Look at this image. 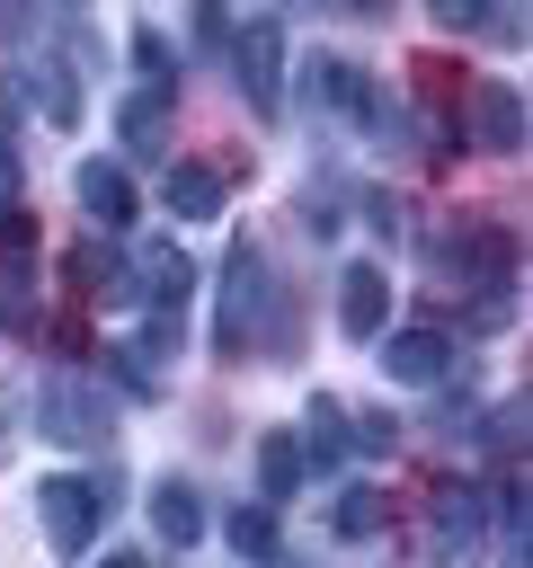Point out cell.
Returning <instances> with one entry per match:
<instances>
[{"instance_id":"1","label":"cell","mask_w":533,"mask_h":568,"mask_svg":"<svg viewBox=\"0 0 533 568\" xmlns=\"http://www.w3.org/2000/svg\"><path fill=\"white\" fill-rule=\"evenodd\" d=\"M258 320H266V257L258 240H231V266H222V311H213V355H249L258 346Z\"/></svg>"},{"instance_id":"2","label":"cell","mask_w":533,"mask_h":568,"mask_svg":"<svg viewBox=\"0 0 533 568\" xmlns=\"http://www.w3.org/2000/svg\"><path fill=\"white\" fill-rule=\"evenodd\" d=\"M489 488H471V479H453V488H435V541H426V559L435 568H480V550H489Z\"/></svg>"},{"instance_id":"3","label":"cell","mask_w":533,"mask_h":568,"mask_svg":"<svg viewBox=\"0 0 533 568\" xmlns=\"http://www.w3.org/2000/svg\"><path fill=\"white\" fill-rule=\"evenodd\" d=\"M98 515H107V488H98V479H62V470H53V479L36 488V524H44V541H53L62 559L98 541Z\"/></svg>"},{"instance_id":"4","label":"cell","mask_w":533,"mask_h":568,"mask_svg":"<svg viewBox=\"0 0 533 568\" xmlns=\"http://www.w3.org/2000/svg\"><path fill=\"white\" fill-rule=\"evenodd\" d=\"M231 71H240V98L249 106H275L284 98V27L275 18H240L231 27Z\"/></svg>"},{"instance_id":"5","label":"cell","mask_w":533,"mask_h":568,"mask_svg":"<svg viewBox=\"0 0 533 568\" xmlns=\"http://www.w3.org/2000/svg\"><path fill=\"white\" fill-rule=\"evenodd\" d=\"M107 426H115V399H107L98 382H80V373H53V390H44V435H53V444H107Z\"/></svg>"},{"instance_id":"6","label":"cell","mask_w":533,"mask_h":568,"mask_svg":"<svg viewBox=\"0 0 533 568\" xmlns=\"http://www.w3.org/2000/svg\"><path fill=\"white\" fill-rule=\"evenodd\" d=\"M338 328H346V337H382V328H391V275H382L373 257H355V266L338 275Z\"/></svg>"},{"instance_id":"7","label":"cell","mask_w":533,"mask_h":568,"mask_svg":"<svg viewBox=\"0 0 533 568\" xmlns=\"http://www.w3.org/2000/svg\"><path fill=\"white\" fill-rule=\"evenodd\" d=\"M471 142L480 151H524V98H515V80H480L471 89Z\"/></svg>"},{"instance_id":"8","label":"cell","mask_w":533,"mask_h":568,"mask_svg":"<svg viewBox=\"0 0 533 568\" xmlns=\"http://www.w3.org/2000/svg\"><path fill=\"white\" fill-rule=\"evenodd\" d=\"M124 275H142L151 311H169V320H178V311H187V293H195V266H187V248H169V240H142Z\"/></svg>"},{"instance_id":"9","label":"cell","mask_w":533,"mask_h":568,"mask_svg":"<svg viewBox=\"0 0 533 568\" xmlns=\"http://www.w3.org/2000/svg\"><path fill=\"white\" fill-rule=\"evenodd\" d=\"M80 213L98 231H124L133 222V169L124 160H80Z\"/></svg>"},{"instance_id":"10","label":"cell","mask_w":533,"mask_h":568,"mask_svg":"<svg viewBox=\"0 0 533 568\" xmlns=\"http://www.w3.org/2000/svg\"><path fill=\"white\" fill-rule=\"evenodd\" d=\"M382 373H391V382L435 390V382L453 373V337H444V328H400V337H391V355H382Z\"/></svg>"},{"instance_id":"11","label":"cell","mask_w":533,"mask_h":568,"mask_svg":"<svg viewBox=\"0 0 533 568\" xmlns=\"http://www.w3.org/2000/svg\"><path fill=\"white\" fill-rule=\"evenodd\" d=\"M151 532H160L169 550L204 541V497H195L187 479H160V488H151Z\"/></svg>"},{"instance_id":"12","label":"cell","mask_w":533,"mask_h":568,"mask_svg":"<svg viewBox=\"0 0 533 568\" xmlns=\"http://www.w3.org/2000/svg\"><path fill=\"white\" fill-rule=\"evenodd\" d=\"M160 195H169V213H187V222H204V213H222V169H204V160H169V178H160Z\"/></svg>"},{"instance_id":"13","label":"cell","mask_w":533,"mask_h":568,"mask_svg":"<svg viewBox=\"0 0 533 568\" xmlns=\"http://www.w3.org/2000/svg\"><path fill=\"white\" fill-rule=\"evenodd\" d=\"M311 71H320V80H311L320 106H338V115H373V80H364L355 62H311Z\"/></svg>"},{"instance_id":"14","label":"cell","mask_w":533,"mask_h":568,"mask_svg":"<svg viewBox=\"0 0 533 568\" xmlns=\"http://www.w3.org/2000/svg\"><path fill=\"white\" fill-rule=\"evenodd\" d=\"M115 133H124L133 151H160V133H169V98H151V89L124 98V106H115Z\"/></svg>"},{"instance_id":"15","label":"cell","mask_w":533,"mask_h":568,"mask_svg":"<svg viewBox=\"0 0 533 568\" xmlns=\"http://www.w3.org/2000/svg\"><path fill=\"white\" fill-rule=\"evenodd\" d=\"M293 453H302V470H338V453H346V435H338V399H311V435H302Z\"/></svg>"},{"instance_id":"16","label":"cell","mask_w":533,"mask_h":568,"mask_svg":"<svg viewBox=\"0 0 533 568\" xmlns=\"http://www.w3.org/2000/svg\"><path fill=\"white\" fill-rule=\"evenodd\" d=\"M293 479H302V453H293V435L275 426V435L258 444V488H266V497L284 506V497H293Z\"/></svg>"},{"instance_id":"17","label":"cell","mask_w":533,"mask_h":568,"mask_svg":"<svg viewBox=\"0 0 533 568\" xmlns=\"http://www.w3.org/2000/svg\"><path fill=\"white\" fill-rule=\"evenodd\" d=\"M133 80H142L151 98H169V89H178V53H169L151 27H133Z\"/></svg>"},{"instance_id":"18","label":"cell","mask_w":533,"mask_h":568,"mask_svg":"<svg viewBox=\"0 0 533 568\" xmlns=\"http://www.w3.org/2000/svg\"><path fill=\"white\" fill-rule=\"evenodd\" d=\"M329 524H338V541H364V532H382V497H373V488H346V497L329 506Z\"/></svg>"},{"instance_id":"19","label":"cell","mask_w":533,"mask_h":568,"mask_svg":"<svg viewBox=\"0 0 533 568\" xmlns=\"http://www.w3.org/2000/svg\"><path fill=\"white\" fill-rule=\"evenodd\" d=\"M231 550L240 559H275V506H240L231 515Z\"/></svg>"},{"instance_id":"20","label":"cell","mask_w":533,"mask_h":568,"mask_svg":"<svg viewBox=\"0 0 533 568\" xmlns=\"http://www.w3.org/2000/svg\"><path fill=\"white\" fill-rule=\"evenodd\" d=\"M36 106H44V115L71 133V124H80V80H36Z\"/></svg>"},{"instance_id":"21","label":"cell","mask_w":533,"mask_h":568,"mask_svg":"<svg viewBox=\"0 0 533 568\" xmlns=\"http://www.w3.org/2000/svg\"><path fill=\"white\" fill-rule=\"evenodd\" d=\"M480 435H489L497 453H515V444H524V399H497V426H480Z\"/></svg>"},{"instance_id":"22","label":"cell","mask_w":533,"mask_h":568,"mask_svg":"<svg viewBox=\"0 0 533 568\" xmlns=\"http://www.w3.org/2000/svg\"><path fill=\"white\" fill-rule=\"evenodd\" d=\"M355 444H364V453H391V444H400V426H391L382 408H364V417H355Z\"/></svg>"},{"instance_id":"23","label":"cell","mask_w":533,"mask_h":568,"mask_svg":"<svg viewBox=\"0 0 533 568\" xmlns=\"http://www.w3.org/2000/svg\"><path fill=\"white\" fill-rule=\"evenodd\" d=\"M364 222H373V231H382V240H391V231H400V204H391V195H382V186H373V195H364Z\"/></svg>"},{"instance_id":"24","label":"cell","mask_w":533,"mask_h":568,"mask_svg":"<svg viewBox=\"0 0 533 568\" xmlns=\"http://www.w3.org/2000/svg\"><path fill=\"white\" fill-rule=\"evenodd\" d=\"M0 213H18V151L0 142Z\"/></svg>"},{"instance_id":"25","label":"cell","mask_w":533,"mask_h":568,"mask_svg":"<svg viewBox=\"0 0 533 568\" xmlns=\"http://www.w3.org/2000/svg\"><path fill=\"white\" fill-rule=\"evenodd\" d=\"M98 568H142V559H133V550H115V559H98Z\"/></svg>"}]
</instances>
